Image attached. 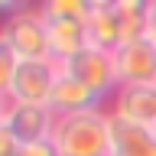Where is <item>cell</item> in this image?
I'll list each match as a JSON object with an SVG mask.
<instances>
[{
  "label": "cell",
  "mask_w": 156,
  "mask_h": 156,
  "mask_svg": "<svg viewBox=\"0 0 156 156\" xmlns=\"http://www.w3.org/2000/svg\"><path fill=\"white\" fill-rule=\"evenodd\" d=\"M49 140L58 156H111V114H55Z\"/></svg>",
  "instance_id": "cell-1"
},
{
  "label": "cell",
  "mask_w": 156,
  "mask_h": 156,
  "mask_svg": "<svg viewBox=\"0 0 156 156\" xmlns=\"http://www.w3.org/2000/svg\"><path fill=\"white\" fill-rule=\"evenodd\" d=\"M0 42L16 52L20 62H49L52 46H49V23L42 10H20L3 23Z\"/></svg>",
  "instance_id": "cell-2"
},
{
  "label": "cell",
  "mask_w": 156,
  "mask_h": 156,
  "mask_svg": "<svg viewBox=\"0 0 156 156\" xmlns=\"http://www.w3.org/2000/svg\"><path fill=\"white\" fill-rule=\"evenodd\" d=\"M55 127V114L49 104H20V101H7L3 98V124L0 130H7L20 140V146L49 140Z\"/></svg>",
  "instance_id": "cell-3"
},
{
  "label": "cell",
  "mask_w": 156,
  "mask_h": 156,
  "mask_svg": "<svg viewBox=\"0 0 156 156\" xmlns=\"http://www.w3.org/2000/svg\"><path fill=\"white\" fill-rule=\"evenodd\" d=\"M62 72H68L72 78L78 81H85L91 91L98 94H117V68H114V52H107V49H98V46H88L85 52H78L75 58H68V62H58Z\"/></svg>",
  "instance_id": "cell-4"
},
{
  "label": "cell",
  "mask_w": 156,
  "mask_h": 156,
  "mask_svg": "<svg viewBox=\"0 0 156 156\" xmlns=\"http://www.w3.org/2000/svg\"><path fill=\"white\" fill-rule=\"evenodd\" d=\"M55 78H58L55 58H49V62H20L10 88L3 91V98L20 101V104H49Z\"/></svg>",
  "instance_id": "cell-5"
},
{
  "label": "cell",
  "mask_w": 156,
  "mask_h": 156,
  "mask_svg": "<svg viewBox=\"0 0 156 156\" xmlns=\"http://www.w3.org/2000/svg\"><path fill=\"white\" fill-rule=\"evenodd\" d=\"M117 85H156V42L140 39L114 49Z\"/></svg>",
  "instance_id": "cell-6"
},
{
  "label": "cell",
  "mask_w": 156,
  "mask_h": 156,
  "mask_svg": "<svg viewBox=\"0 0 156 156\" xmlns=\"http://www.w3.org/2000/svg\"><path fill=\"white\" fill-rule=\"evenodd\" d=\"M101 104H104V94L91 91L85 81H78L58 68V78L52 85V94H49L52 114H85V111H101Z\"/></svg>",
  "instance_id": "cell-7"
},
{
  "label": "cell",
  "mask_w": 156,
  "mask_h": 156,
  "mask_svg": "<svg viewBox=\"0 0 156 156\" xmlns=\"http://www.w3.org/2000/svg\"><path fill=\"white\" fill-rule=\"evenodd\" d=\"M46 16V13H42ZM49 23V46H52V58L55 62H68L78 52H85L91 46L88 36V20L78 16H46Z\"/></svg>",
  "instance_id": "cell-8"
},
{
  "label": "cell",
  "mask_w": 156,
  "mask_h": 156,
  "mask_svg": "<svg viewBox=\"0 0 156 156\" xmlns=\"http://www.w3.org/2000/svg\"><path fill=\"white\" fill-rule=\"evenodd\" d=\"M111 156H156V127L111 114Z\"/></svg>",
  "instance_id": "cell-9"
},
{
  "label": "cell",
  "mask_w": 156,
  "mask_h": 156,
  "mask_svg": "<svg viewBox=\"0 0 156 156\" xmlns=\"http://www.w3.org/2000/svg\"><path fill=\"white\" fill-rule=\"evenodd\" d=\"M114 114L143 127H156V85H124L114 94Z\"/></svg>",
  "instance_id": "cell-10"
},
{
  "label": "cell",
  "mask_w": 156,
  "mask_h": 156,
  "mask_svg": "<svg viewBox=\"0 0 156 156\" xmlns=\"http://www.w3.org/2000/svg\"><path fill=\"white\" fill-rule=\"evenodd\" d=\"M88 36H91V46H98V49H107V52L120 49L124 29H120L117 0H94L91 16H88Z\"/></svg>",
  "instance_id": "cell-11"
},
{
  "label": "cell",
  "mask_w": 156,
  "mask_h": 156,
  "mask_svg": "<svg viewBox=\"0 0 156 156\" xmlns=\"http://www.w3.org/2000/svg\"><path fill=\"white\" fill-rule=\"evenodd\" d=\"M120 10V29H124V42H140L150 33V3L146 0H117Z\"/></svg>",
  "instance_id": "cell-12"
},
{
  "label": "cell",
  "mask_w": 156,
  "mask_h": 156,
  "mask_svg": "<svg viewBox=\"0 0 156 156\" xmlns=\"http://www.w3.org/2000/svg\"><path fill=\"white\" fill-rule=\"evenodd\" d=\"M91 7H94V0H49V3H42V13H46V16H78V20H88L91 16Z\"/></svg>",
  "instance_id": "cell-13"
},
{
  "label": "cell",
  "mask_w": 156,
  "mask_h": 156,
  "mask_svg": "<svg viewBox=\"0 0 156 156\" xmlns=\"http://www.w3.org/2000/svg\"><path fill=\"white\" fill-rule=\"evenodd\" d=\"M16 65H20L16 52L0 42V88H3V91L10 88V81H13V75H16Z\"/></svg>",
  "instance_id": "cell-14"
},
{
  "label": "cell",
  "mask_w": 156,
  "mask_h": 156,
  "mask_svg": "<svg viewBox=\"0 0 156 156\" xmlns=\"http://www.w3.org/2000/svg\"><path fill=\"white\" fill-rule=\"evenodd\" d=\"M20 156H58V153H55V146H52V140H39V143L20 146Z\"/></svg>",
  "instance_id": "cell-15"
},
{
  "label": "cell",
  "mask_w": 156,
  "mask_h": 156,
  "mask_svg": "<svg viewBox=\"0 0 156 156\" xmlns=\"http://www.w3.org/2000/svg\"><path fill=\"white\" fill-rule=\"evenodd\" d=\"M150 42H156V0H150V33H146Z\"/></svg>",
  "instance_id": "cell-16"
},
{
  "label": "cell",
  "mask_w": 156,
  "mask_h": 156,
  "mask_svg": "<svg viewBox=\"0 0 156 156\" xmlns=\"http://www.w3.org/2000/svg\"><path fill=\"white\" fill-rule=\"evenodd\" d=\"M10 156H20V153H10Z\"/></svg>",
  "instance_id": "cell-17"
}]
</instances>
